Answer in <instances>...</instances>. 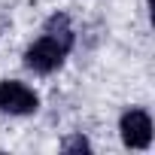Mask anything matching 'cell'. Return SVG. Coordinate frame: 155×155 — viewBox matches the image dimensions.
<instances>
[{
    "label": "cell",
    "mask_w": 155,
    "mask_h": 155,
    "mask_svg": "<svg viewBox=\"0 0 155 155\" xmlns=\"http://www.w3.org/2000/svg\"><path fill=\"white\" fill-rule=\"evenodd\" d=\"M76 31L70 25L67 12H52L43 25V34L25 49V67L34 70L37 76H52L55 70L64 67L67 55L73 52Z\"/></svg>",
    "instance_id": "obj_1"
},
{
    "label": "cell",
    "mask_w": 155,
    "mask_h": 155,
    "mask_svg": "<svg viewBox=\"0 0 155 155\" xmlns=\"http://www.w3.org/2000/svg\"><path fill=\"white\" fill-rule=\"evenodd\" d=\"M119 137L128 149H137V152L149 149L152 146V116H149V110H143V107L125 110L122 119H119Z\"/></svg>",
    "instance_id": "obj_2"
},
{
    "label": "cell",
    "mask_w": 155,
    "mask_h": 155,
    "mask_svg": "<svg viewBox=\"0 0 155 155\" xmlns=\"http://www.w3.org/2000/svg\"><path fill=\"white\" fill-rule=\"evenodd\" d=\"M40 110V94L21 79L0 82V113L6 116H34Z\"/></svg>",
    "instance_id": "obj_3"
},
{
    "label": "cell",
    "mask_w": 155,
    "mask_h": 155,
    "mask_svg": "<svg viewBox=\"0 0 155 155\" xmlns=\"http://www.w3.org/2000/svg\"><path fill=\"white\" fill-rule=\"evenodd\" d=\"M61 152H91V143H88V137H82V134H73V137H67V140L61 143Z\"/></svg>",
    "instance_id": "obj_4"
}]
</instances>
